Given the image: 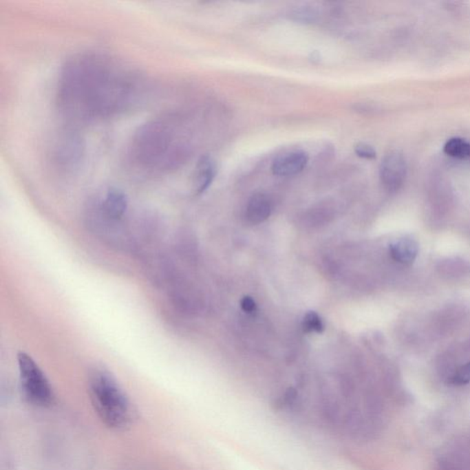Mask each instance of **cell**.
<instances>
[{
  "mask_svg": "<svg viewBox=\"0 0 470 470\" xmlns=\"http://www.w3.org/2000/svg\"><path fill=\"white\" fill-rule=\"evenodd\" d=\"M144 93V81L133 68L98 52L71 56L60 72L56 104L71 125L111 119L130 111Z\"/></svg>",
  "mask_w": 470,
  "mask_h": 470,
  "instance_id": "6da1fadb",
  "label": "cell"
},
{
  "mask_svg": "<svg viewBox=\"0 0 470 470\" xmlns=\"http://www.w3.org/2000/svg\"><path fill=\"white\" fill-rule=\"evenodd\" d=\"M309 163V156L302 151L286 153L275 159L271 170L275 175L290 177L303 171Z\"/></svg>",
  "mask_w": 470,
  "mask_h": 470,
  "instance_id": "52a82bcc",
  "label": "cell"
},
{
  "mask_svg": "<svg viewBox=\"0 0 470 470\" xmlns=\"http://www.w3.org/2000/svg\"><path fill=\"white\" fill-rule=\"evenodd\" d=\"M19 373L23 396L32 405L50 406L54 395L51 384L36 362L28 354H18Z\"/></svg>",
  "mask_w": 470,
  "mask_h": 470,
  "instance_id": "277c9868",
  "label": "cell"
},
{
  "mask_svg": "<svg viewBox=\"0 0 470 470\" xmlns=\"http://www.w3.org/2000/svg\"><path fill=\"white\" fill-rule=\"evenodd\" d=\"M449 382L455 386H464L470 383V363H467L453 373Z\"/></svg>",
  "mask_w": 470,
  "mask_h": 470,
  "instance_id": "4fadbf2b",
  "label": "cell"
},
{
  "mask_svg": "<svg viewBox=\"0 0 470 470\" xmlns=\"http://www.w3.org/2000/svg\"><path fill=\"white\" fill-rule=\"evenodd\" d=\"M389 253L396 262L403 266H411L419 254V246L412 239H398L390 244Z\"/></svg>",
  "mask_w": 470,
  "mask_h": 470,
  "instance_id": "30bf717a",
  "label": "cell"
},
{
  "mask_svg": "<svg viewBox=\"0 0 470 470\" xmlns=\"http://www.w3.org/2000/svg\"><path fill=\"white\" fill-rule=\"evenodd\" d=\"M444 152L450 158L469 160L470 159V142L458 137L451 138L445 142Z\"/></svg>",
  "mask_w": 470,
  "mask_h": 470,
  "instance_id": "7c38bea8",
  "label": "cell"
},
{
  "mask_svg": "<svg viewBox=\"0 0 470 470\" xmlns=\"http://www.w3.org/2000/svg\"><path fill=\"white\" fill-rule=\"evenodd\" d=\"M100 207L104 214L112 220L122 218L128 209V199L122 191L108 188L100 197Z\"/></svg>",
  "mask_w": 470,
  "mask_h": 470,
  "instance_id": "ba28073f",
  "label": "cell"
},
{
  "mask_svg": "<svg viewBox=\"0 0 470 470\" xmlns=\"http://www.w3.org/2000/svg\"><path fill=\"white\" fill-rule=\"evenodd\" d=\"M217 174L215 161L211 156L204 155L200 156L197 162L193 172V191L195 194H202L213 182Z\"/></svg>",
  "mask_w": 470,
  "mask_h": 470,
  "instance_id": "9c48e42d",
  "label": "cell"
},
{
  "mask_svg": "<svg viewBox=\"0 0 470 470\" xmlns=\"http://www.w3.org/2000/svg\"><path fill=\"white\" fill-rule=\"evenodd\" d=\"M271 200L266 194L255 193L249 200L246 207V218L250 224H259L270 216Z\"/></svg>",
  "mask_w": 470,
  "mask_h": 470,
  "instance_id": "8fae6325",
  "label": "cell"
},
{
  "mask_svg": "<svg viewBox=\"0 0 470 470\" xmlns=\"http://www.w3.org/2000/svg\"><path fill=\"white\" fill-rule=\"evenodd\" d=\"M90 400L101 422L109 428L122 429L130 423L133 409L116 378L105 368L96 367L89 376Z\"/></svg>",
  "mask_w": 470,
  "mask_h": 470,
  "instance_id": "3957f363",
  "label": "cell"
},
{
  "mask_svg": "<svg viewBox=\"0 0 470 470\" xmlns=\"http://www.w3.org/2000/svg\"><path fill=\"white\" fill-rule=\"evenodd\" d=\"M241 307L244 312L248 313L254 312L255 309H257V305H255V302L251 297H244V298L242 299Z\"/></svg>",
  "mask_w": 470,
  "mask_h": 470,
  "instance_id": "2e32d148",
  "label": "cell"
},
{
  "mask_svg": "<svg viewBox=\"0 0 470 470\" xmlns=\"http://www.w3.org/2000/svg\"><path fill=\"white\" fill-rule=\"evenodd\" d=\"M354 153L357 156L364 159H374L376 158V153L375 149L371 145L365 144V142H359L354 145Z\"/></svg>",
  "mask_w": 470,
  "mask_h": 470,
  "instance_id": "9a60e30c",
  "label": "cell"
},
{
  "mask_svg": "<svg viewBox=\"0 0 470 470\" xmlns=\"http://www.w3.org/2000/svg\"><path fill=\"white\" fill-rule=\"evenodd\" d=\"M185 115L166 112L140 126L131 140L130 156L134 163L149 172L174 171L191 158Z\"/></svg>",
  "mask_w": 470,
  "mask_h": 470,
  "instance_id": "7a4b0ae2",
  "label": "cell"
},
{
  "mask_svg": "<svg viewBox=\"0 0 470 470\" xmlns=\"http://www.w3.org/2000/svg\"><path fill=\"white\" fill-rule=\"evenodd\" d=\"M303 329L307 332H321L323 331L324 325L323 321L319 317L317 313L314 312L307 313L303 321Z\"/></svg>",
  "mask_w": 470,
  "mask_h": 470,
  "instance_id": "5bb4252c",
  "label": "cell"
},
{
  "mask_svg": "<svg viewBox=\"0 0 470 470\" xmlns=\"http://www.w3.org/2000/svg\"><path fill=\"white\" fill-rule=\"evenodd\" d=\"M84 156V139L73 128L61 131L52 144L50 162L57 172H75L81 167Z\"/></svg>",
  "mask_w": 470,
  "mask_h": 470,
  "instance_id": "5b68a950",
  "label": "cell"
},
{
  "mask_svg": "<svg viewBox=\"0 0 470 470\" xmlns=\"http://www.w3.org/2000/svg\"><path fill=\"white\" fill-rule=\"evenodd\" d=\"M407 175V163L403 153L392 151L381 162L379 175L382 185L389 192H396L403 186Z\"/></svg>",
  "mask_w": 470,
  "mask_h": 470,
  "instance_id": "8992f818",
  "label": "cell"
}]
</instances>
